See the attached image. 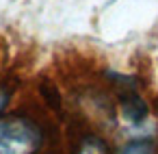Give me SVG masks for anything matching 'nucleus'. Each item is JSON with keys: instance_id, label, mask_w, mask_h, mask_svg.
I'll return each mask as SVG.
<instances>
[{"instance_id": "nucleus-3", "label": "nucleus", "mask_w": 158, "mask_h": 154, "mask_svg": "<svg viewBox=\"0 0 158 154\" xmlns=\"http://www.w3.org/2000/svg\"><path fill=\"white\" fill-rule=\"evenodd\" d=\"M119 154H158V145L152 139H139L128 143Z\"/></svg>"}, {"instance_id": "nucleus-4", "label": "nucleus", "mask_w": 158, "mask_h": 154, "mask_svg": "<svg viewBox=\"0 0 158 154\" xmlns=\"http://www.w3.org/2000/svg\"><path fill=\"white\" fill-rule=\"evenodd\" d=\"M76 154H108V148L104 145L102 139H98V137H89V139H85V141L78 145Z\"/></svg>"}, {"instance_id": "nucleus-5", "label": "nucleus", "mask_w": 158, "mask_h": 154, "mask_svg": "<svg viewBox=\"0 0 158 154\" xmlns=\"http://www.w3.org/2000/svg\"><path fill=\"white\" fill-rule=\"evenodd\" d=\"M5 104H7V91H5V89H0V111H2Z\"/></svg>"}, {"instance_id": "nucleus-2", "label": "nucleus", "mask_w": 158, "mask_h": 154, "mask_svg": "<svg viewBox=\"0 0 158 154\" xmlns=\"http://www.w3.org/2000/svg\"><path fill=\"white\" fill-rule=\"evenodd\" d=\"M121 111H123V117H126V119L139 124V122L145 117L147 106H145V102H143L141 98H136V96H128V98L121 102Z\"/></svg>"}, {"instance_id": "nucleus-1", "label": "nucleus", "mask_w": 158, "mask_h": 154, "mask_svg": "<svg viewBox=\"0 0 158 154\" xmlns=\"http://www.w3.org/2000/svg\"><path fill=\"white\" fill-rule=\"evenodd\" d=\"M41 128L24 115L0 117V154H37L41 148Z\"/></svg>"}]
</instances>
